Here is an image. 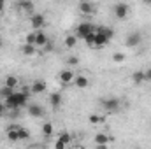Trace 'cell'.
<instances>
[{"mask_svg":"<svg viewBox=\"0 0 151 149\" xmlns=\"http://www.w3.org/2000/svg\"><path fill=\"white\" fill-rule=\"evenodd\" d=\"M130 79H132L134 84H141V82H144V81H146L144 70H137V72H134V74L130 75Z\"/></svg>","mask_w":151,"mask_h":149,"instance_id":"19","label":"cell"},{"mask_svg":"<svg viewBox=\"0 0 151 149\" xmlns=\"http://www.w3.org/2000/svg\"><path fill=\"white\" fill-rule=\"evenodd\" d=\"M76 44H77V37H76V34H70V35L65 37V46H67L69 49L76 47Z\"/></svg>","mask_w":151,"mask_h":149,"instance_id":"22","label":"cell"},{"mask_svg":"<svg viewBox=\"0 0 151 149\" xmlns=\"http://www.w3.org/2000/svg\"><path fill=\"white\" fill-rule=\"evenodd\" d=\"M35 39H37V32L32 30V32H28V34L25 35V42H27V44H35Z\"/></svg>","mask_w":151,"mask_h":149,"instance_id":"25","label":"cell"},{"mask_svg":"<svg viewBox=\"0 0 151 149\" xmlns=\"http://www.w3.org/2000/svg\"><path fill=\"white\" fill-rule=\"evenodd\" d=\"M93 30H95V28H93L91 23H86V21H84V23H79L77 28H76V37L77 39H84L90 32H93Z\"/></svg>","mask_w":151,"mask_h":149,"instance_id":"3","label":"cell"},{"mask_svg":"<svg viewBox=\"0 0 151 149\" xmlns=\"http://www.w3.org/2000/svg\"><path fill=\"white\" fill-rule=\"evenodd\" d=\"M88 119H90L91 125H97V123H102V121H104V117H100V116H97V114H90Z\"/></svg>","mask_w":151,"mask_h":149,"instance_id":"29","label":"cell"},{"mask_svg":"<svg viewBox=\"0 0 151 149\" xmlns=\"http://www.w3.org/2000/svg\"><path fill=\"white\" fill-rule=\"evenodd\" d=\"M12 91H14L12 88H9V86H5V84H4V86L0 88V97H2V98H7V97L12 93Z\"/></svg>","mask_w":151,"mask_h":149,"instance_id":"27","label":"cell"},{"mask_svg":"<svg viewBox=\"0 0 151 149\" xmlns=\"http://www.w3.org/2000/svg\"><path fill=\"white\" fill-rule=\"evenodd\" d=\"M95 142H97V146L100 149H106L107 144L111 142V139H109V135H106V133H99V135H95Z\"/></svg>","mask_w":151,"mask_h":149,"instance_id":"14","label":"cell"},{"mask_svg":"<svg viewBox=\"0 0 151 149\" xmlns=\"http://www.w3.org/2000/svg\"><path fill=\"white\" fill-rule=\"evenodd\" d=\"M99 32H100V34H104L109 40L114 37V30H113V28H109V27H100V28H99Z\"/></svg>","mask_w":151,"mask_h":149,"instance_id":"24","label":"cell"},{"mask_svg":"<svg viewBox=\"0 0 151 149\" xmlns=\"http://www.w3.org/2000/svg\"><path fill=\"white\" fill-rule=\"evenodd\" d=\"M144 75H146V81L150 82V81H151V69H148V70H144Z\"/></svg>","mask_w":151,"mask_h":149,"instance_id":"35","label":"cell"},{"mask_svg":"<svg viewBox=\"0 0 151 149\" xmlns=\"http://www.w3.org/2000/svg\"><path fill=\"white\" fill-rule=\"evenodd\" d=\"M77 63H79V58H77V56H70V58L67 60V65H72V67H74Z\"/></svg>","mask_w":151,"mask_h":149,"instance_id":"31","label":"cell"},{"mask_svg":"<svg viewBox=\"0 0 151 149\" xmlns=\"http://www.w3.org/2000/svg\"><path fill=\"white\" fill-rule=\"evenodd\" d=\"M2 46H4V40H2V39H0V47H2Z\"/></svg>","mask_w":151,"mask_h":149,"instance_id":"38","label":"cell"},{"mask_svg":"<svg viewBox=\"0 0 151 149\" xmlns=\"http://www.w3.org/2000/svg\"><path fill=\"white\" fill-rule=\"evenodd\" d=\"M141 40H142V37H141L139 32H132V34H128L127 39H125V46L127 47H137L141 44Z\"/></svg>","mask_w":151,"mask_h":149,"instance_id":"6","label":"cell"},{"mask_svg":"<svg viewBox=\"0 0 151 149\" xmlns=\"http://www.w3.org/2000/svg\"><path fill=\"white\" fill-rule=\"evenodd\" d=\"M4 84H5V86H9V88H12V90H16V86L19 84V79H18L16 75H7Z\"/></svg>","mask_w":151,"mask_h":149,"instance_id":"20","label":"cell"},{"mask_svg":"<svg viewBox=\"0 0 151 149\" xmlns=\"http://www.w3.org/2000/svg\"><path fill=\"white\" fill-rule=\"evenodd\" d=\"M37 32V39H35V46H44V44H47L49 42V37H47V34L46 32H42V30H35Z\"/></svg>","mask_w":151,"mask_h":149,"instance_id":"17","label":"cell"},{"mask_svg":"<svg viewBox=\"0 0 151 149\" xmlns=\"http://www.w3.org/2000/svg\"><path fill=\"white\" fill-rule=\"evenodd\" d=\"M30 25H32V30H40V28L46 25V18H44V14H40V12H34V14L30 16Z\"/></svg>","mask_w":151,"mask_h":149,"instance_id":"4","label":"cell"},{"mask_svg":"<svg viewBox=\"0 0 151 149\" xmlns=\"http://www.w3.org/2000/svg\"><path fill=\"white\" fill-rule=\"evenodd\" d=\"M60 140H63L65 144H70L72 137H70V133H69V132H60Z\"/></svg>","mask_w":151,"mask_h":149,"instance_id":"28","label":"cell"},{"mask_svg":"<svg viewBox=\"0 0 151 149\" xmlns=\"http://www.w3.org/2000/svg\"><path fill=\"white\" fill-rule=\"evenodd\" d=\"M144 4H146V5H151V0H144Z\"/></svg>","mask_w":151,"mask_h":149,"instance_id":"37","label":"cell"},{"mask_svg":"<svg viewBox=\"0 0 151 149\" xmlns=\"http://www.w3.org/2000/svg\"><path fill=\"white\" fill-rule=\"evenodd\" d=\"M74 84H76V88L84 90V88H88V86H90V79H88L86 75H76V77H74Z\"/></svg>","mask_w":151,"mask_h":149,"instance_id":"15","label":"cell"},{"mask_svg":"<svg viewBox=\"0 0 151 149\" xmlns=\"http://www.w3.org/2000/svg\"><path fill=\"white\" fill-rule=\"evenodd\" d=\"M28 90L25 91H12L7 98H4V104L7 107V111H14V109H21L28 105Z\"/></svg>","mask_w":151,"mask_h":149,"instance_id":"1","label":"cell"},{"mask_svg":"<svg viewBox=\"0 0 151 149\" xmlns=\"http://www.w3.org/2000/svg\"><path fill=\"white\" fill-rule=\"evenodd\" d=\"M113 12H114V16H116L118 19H125V18L128 16V4H125V2H118V4H114Z\"/></svg>","mask_w":151,"mask_h":149,"instance_id":"2","label":"cell"},{"mask_svg":"<svg viewBox=\"0 0 151 149\" xmlns=\"http://www.w3.org/2000/svg\"><path fill=\"white\" fill-rule=\"evenodd\" d=\"M102 107H104L106 111L116 112L119 107H121V102H119V98H114V97H111V98H104V100H102Z\"/></svg>","mask_w":151,"mask_h":149,"instance_id":"5","label":"cell"},{"mask_svg":"<svg viewBox=\"0 0 151 149\" xmlns=\"http://www.w3.org/2000/svg\"><path fill=\"white\" fill-rule=\"evenodd\" d=\"M113 62H116V63L125 62V54H123V53H114L113 54Z\"/></svg>","mask_w":151,"mask_h":149,"instance_id":"30","label":"cell"},{"mask_svg":"<svg viewBox=\"0 0 151 149\" xmlns=\"http://www.w3.org/2000/svg\"><path fill=\"white\" fill-rule=\"evenodd\" d=\"M21 53L25 54V56H35V53H37V46L35 44H23L21 46Z\"/></svg>","mask_w":151,"mask_h":149,"instance_id":"16","label":"cell"},{"mask_svg":"<svg viewBox=\"0 0 151 149\" xmlns=\"http://www.w3.org/2000/svg\"><path fill=\"white\" fill-rule=\"evenodd\" d=\"M74 72L72 70H69V69H65V70H62L60 74H58V79H60V82H63V84H70V82H74Z\"/></svg>","mask_w":151,"mask_h":149,"instance_id":"8","label":"cell"},{"mask_svg":"<svg viewBox=\"0 0 151 149\" xmlns=\"http://www.w3.org/2000/svg\"><path fill=\"white\" fill-rule=\"evenodd\" d=\"M53 133H55V128H53V125H51L49 121H46V123L42 125V135L49 139V137H51Z\"/></svg>","mask_w":151,"mask_h":149,"instance_id":"21","label":"cell"},{"mask_svg":"<svg viewBox=\"0 0 151 149\" xmlns=\"http://www.w3.org/2000/svg\"><path fill=\"white\" fill-rule=\"evenodd\" d=\"M107 44H109V39L104 34H100L99 30H95V46L93 47H106Z\"/></svg>","mask_w":151,"mask_h":149,"instance_id":"12","label":"cell"},{"mask_svg":"<svg viewBox=\"0 0 151 149\" xmlns=\"http://www.w3.org/2000/svg\"><path fill=\"white\" fill-rule=\"evenodd\" d=\"M46 90H47V84H46L44 81H34V84L30 86V93H34V95L44 93Z\"/></svg>","mask_w":151,"mask_h":149,"instance_id":"13","label":"cell"},{"mask_svg":"<svg viewBox=\"0 0 151 149\" xmlns=\"http://www.w3.org/2000/svg\"><path fill=\"white\" fill-rule=\"evenodd\" d=\"M83 40H84V44H86V46L93 47V46H95V30H93V32H90L86 37L83 39Z\"/></svg>","mask_w":151,"mask_h":149,"instance_id":"23","label":"cell"},{"mask_svg":"<svg viewBox=\"0 0 151 149\" xmlns=\"http://www.w3.org/2000/svg\"><path fill=\"white\" fill-rule=\"evenodd\" d=\"M5 114H7V107H5L4 102H0V117H4Z\"/></svg>","mask_w":151,"mask_h":149,"instance_id":"34","label":"cell"},{"mask_svg":"<svg viewBox=\"0 0 151 149\" xmlns=\"http://www.w3.org/2000/svg\"><path fill=\"white\" fill-rule=\"evenodd\" d=\"M28 114L32 117H42L44 116V107L39 105V104H30L28 105Z\"/></svg>","mask_w":151,"mask_h":149,"instance_id":"11","label":"cell"},{"mask_svg":"<svg viewBox=\"0 0 151 149\" xmlns=\"http://www.w3.org/2000/svg\"><path fill=\"white\" fill-rule=\"evenodd\" d=\"M18 9H21V11H25V12H32L34 14V9H35V5H34V0H18Z\"/></svg>","mask_w":151,"mask_h":149,"instance_id":"10","label":"cell"},{"mask_svg":"<svg viewBox=\"0 0 151 149\" xmlns=\"http://www.w3.org/2000/svg\"><path fill=\"white\" fill-rule=\"evenodd\" d=\"M62 102H63V100H62V93H60V91H55V93L49 95V104H51V107H53L55 111L62 107Z\"/></svg>","mask_w":151,"mask_h":149,"instance_id":"9","label":"cell"},{"mask_svg":"<svg viewBox=\"0 0 151 149\" xmlns=\"http://www.w3.org/2000/svg\"><path fill=\"white\" fill-rule=\"evenodd\" d=\"M150 84H151V81H150Z\"/></svg>","mask_w":151,"mask_h":149,"instance_id":"39","label":"cell"},{"mask_svg":"<svg viewBox=\"0 0 151 149\" xmlns=\"http://www.w3.org/2000/svg\"><path fill=\"white\" fill-rule=\"evenodd\" d=\"M55 148H56V149H65V148H67V144H65L63 140H60V139H58V140L55 142Z\"/></svg>","mask_w":151,"mask_h":149,"instance_id":"32","label":"cell"},{"mask_svg":"<svg viewBox=\"0 0 151 149\" xmlns=\"http://www.w3.org/2000/svg\"><path fill=\"white\" fill-rule=\"evenodd\" d=\"M0 12H2V11H0Z\"/></svg>","mask_w":151,"mask_h":149,"instance_id":"40","label":"cell"},{"mask_svg":"<svg viewBox=\"0 0 151 149\" xmlns=\"http://www.w3.org/2000/svg\"><path fill=\"white\" fill-rule=\"evenodd\" d=\"M5 135H7V139H9L11 142H16V140H19V135H18V126H9Z\"/></svg>","mask_w":151,"mask_h":149,"instance_id":"18","label":"cell"},{"mask_svg":"<svg viewBox=\"0 0 151 149\" xmlns=\"http://www.w3.org/2000/svg\"><path fill=\"white\" fill-rule=\"evenodd\" d=\"M42 49H44V53H51V51H53V42L44 44V46H42Z\"/></svg>","mask_w":151,"mask_h":149,"instance_id":"33","label":"cell"},{"mask_svg":"<svg viewBox=\"0 0 151 149\" xmlns=\"http://www.w3.org/2000/svg\"><path fill=\"white\" fill-rule=\"evenodd\" d=\"M79 12L84 14V16L95 14V5H93V2H90V0H83V2L79 4Z\"/></svg>","mask_w":151,"mask_h":149,"instance_id":"7","label":"cell"},{"mask_svg":"<svg viewBox=\"0 0 151 149\" xmlns=\"http://www.w3.org/2000/svg\"><path fill=\"white\" fill-rule=\"evenodd\" d=\"M5 9V0H0V11H4Z\"/></svg>","mask_w":151,"mask_h":149,"instance_id":"36","label":"cell"},{"mask_svg":"<svg viewBox=\"0 0 151 149\" xmlns=\"http://www.w3.org/2000/svg\"><path fill=\"white\" fill-rule=\"evenodd\" d=\"M18 135H19V140H27V139L30 137V132H28L27 128H21V126H18Z\"/></svg>","mask_w":151,"mask_h":149,"instance_id":"26","label":"cell"}]
</instances>
